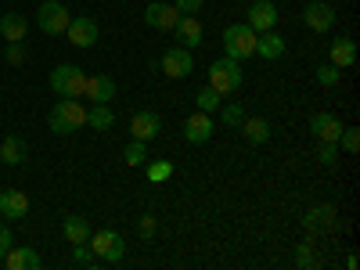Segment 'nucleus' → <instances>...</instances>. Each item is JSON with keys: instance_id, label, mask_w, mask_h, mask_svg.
<instances>
[{"instance_id": "nucleus-27", "label": "nucleus", "mask_w": 360, "mask_h": 270, "mask_svg": "<svg viewBox=\"0 0 360 270\" xmlns=\"http://www.w3.org/2000/svg\"><path fill=\"white\" fill-rule=\"evenodd\" d=\"M220 105H224V94H220V90H213V86H202L198 94H195V108H198V112H209V115H213Z\"/></svg>"}, {"instance_id": "nucleus-29", "label": "nucleus", "mask_w": 360, "mask_h": 270, "mask_svg": "<svg viewBox=\"0 0 360 270\" xmlns=\"http://www.w3.org/2000/svg\"><path fill=\"white\" fill-rule=\"evenodd\" d=\"M148 141H130L127 144V152H123V159H127V166H141V162H148V148H144Z\"/></svg>"}, {"instance_id": "nucleus-9", "label": "nucleus", "mask_w": 360, "mask_h": 270, "mask_svg": "<svg viewBox=\"0 0 360 270\" xmlns=\"http://www.w3.org/2000/svg\"><path fill=\"white\" fill-rule=\"evenodd\" d=\"M144 22L159 29V33H173V25L180 22V11L173 4H162V0H152V4L144 8Z\"/></svg>"}, {"instance_id": "nucleus-3", "label": "nucleus", "mask_w": 360, "mask_h": 270, "mask_svg": "<svg viewBox=\"0 0 360 270\" xmlns=\"http://www.w3.org/2000/svg\"><path fill=\"white\" fill-rule=\"evenodd\" d=\"M209 86L220 90V94H234V90L242 86V62H234V58H217V62L209 65Z\"/></svg>"}, {"instance_id": "nucleus-32", "label": "nucleus", "mask_w": 360, "mask_h": 270, "mask_svg": "<svg viewBox=\"0 0 360 270\" xmlns=\"http://www.w3.org/2000/svg\"><path fill=\"white\" fill-rule=\"evenodd\" d=\"M339 76H342V69H335L332 62L317 69V83H321V86H339Z\"/></svg>"}, {"instance_id": "nucleus-36", "label": "nucleus", "mask_w": 360, "mask_h": 270, "mask_svg": "<svg viewBox=\"0 0 360 270\" xmlns=\"http://www.w3.org/2000/svg\"><path fill=\"white\" fill-rule=\"evenodd\" d=\"M4 58H8L11 65H22L25 62V44H8V54Z\"/></svg>"}, {"instance_id": "nucleus-38", "label": "nucleus", "mask_w": 360, "mask_h": 270, "mask_svg": "<svg viewBox=\"0 0 360 270\" xmlns=\"http://www.w3.org/2000/svg\"><path fill=\"white\" fill-rule=\"evenodd\" d=\"M15 245V238H11V227H4L0 224V259H4V252Z\"/></svg>"}, {"instance_id": "nucleus-15", "label": "nucleus", "mask_w": 360, "mask_h": 270, "mask_svg": "<svg viewBox=\"0 0 360 270\" xmlns=\"http://www.w3.org/2000/svg\"><path fill=\"white\" fill-rule=\"evenodd\" d=\"M310 134H314L317 141H335V144H339V134H342L339 115H332V112H317V115H310Z\"/></svg>"}, {"instance_id": "nucleus-34", "label": "nucleus", "mask_w": 360, "mask_h": 270, "mask_svg": "<svg viewBox=\"0 0 360 270\" xmlns=\"http://www.w3.org/2000/svg\"><path fill=\"white\" fill-rule=\"evenodd\" d=\"M245 108L242 105H224V127H242Z\"/></svg>"}, {"instance_id": "nucleus-10", "label": "nucleus", "mask_w": 360, "mask_h": 270, "mask_svg": "<svg viewBox=\"0 0 360 270\" xmlns=\"http://www.w3.org/2000/svg\"><path fill=\"white\" fill-rule=\"evenodd\" d=\"M65 37H69L72 47H83V51H86V47H94V44H98V22H94V18H86V15H79V18L69 22Z\"/></svg>"}, {"instance_id": "nucleus-28", "label": "nucleus", "mask_w": 360, "mask_h": 270, "mask_svg": "<svg viewBox=\"0 0 360 270\" xmlns=\"http://www.w3.org/2000/svg\"><path fill=\"white\" fill-rule=\"evenodd\" d=\"M173 176V162L169 159H155V162H148V180L152 184H162V180Z\"/></svg>"}, {"instance_id": "nucleus-11", "label": "nucleus", "mask_w": 360, "mask_h": 270, "mask_svg": "<svg viewBox=\"0 0 360 270\" xmlns=\"http://www.w3.org/2000/svg\"><path fill=\"white\" fill-rule=\"evenodd\" d=\"M213 130H217V127H213V115L195 108V112L188 115V123H184V141H188V144H205L209 137H213Z\"/></svg>"}, {"instance_id": "nucleus-21", "label": "nucleus", "mask_w": 360, "mask_h": 270, "mask_svg": "<svg viewBox=\"0 0 360 270\" xmlns=\"http://www.w3.org/2000/svg\"><path fill=\"white\" fill-rule=\"evenodd\" d=\"M328 58H332L335 69H349V65L356 62V44H353L349 37H339V40H332V51H328Z\"/></svg>"}, {"instance_id": "nucleus-13", "label": "nucleus", "mask_w": 360, "mask_h": 270, "mask_svg": "<svg viewBox=\"0 0 360 270\" xmlns=\"http://www.w3.org/2000/svg\"><path fill=\"white\" fill-rule=\"evenodd\" d=\"M256 33H266V29H274L278 25V4L274 0H252V11H249V22Z\"/></svg>"}, {"instance_id": "nucleus-33", "label": "nucleus", "mask_w": 360, "mask_h": 270, "mask_svg": "<svg viewBox=\"0 0 360 270\" xmlns=\"http://www.w3.org/2000/svg\"><path fill=\"white\" fill-rule=\"evenodd\" d=\"M317 159H321L324 166H332V162L339 159V144H335V141H321V148H317Z\"/></svg>"}, {"instance_id": "nucleus-7", "label": "nucleus", "mask_w": 360, "mask_h": 270, "mask_svg": "<svg viewBox=\"0 0 360 270\" xmlns=\"http://www.w3.org/2000/svg\"><path fill=\"white\" fill-rule=\"evenodd\" d=\"M159 65H162V72L169 76V79H184V76H191V69H195V58H191V51L188 47H169L162 58H159Z\"/></svg>"}, {"instance_id": "nucleus-14", "label": "nucleus", "mask_w": 360, "mask_h": 270, "mask_svg": "<svg viewBox=\"0 0 360 270\" xmlns=\"http://www.w3.org/2000/svg\"><path fill=\"white\" fill-rule=\"evenodd\" d=\"M173 37H176V44H180V47L195 51V47L202 44V22H198L195 15H180V22L173 25Z\"/></svg>"}, {"instance_id": "nucleus-5", "label": "nucleus", "mask_w": 360, "mask_h": 270, "mask_svg": "<svg viewBox=\"0 0 360 270\" xmlns=\"http://www.w3.org/2000/svg\"><path fill=\"white\" fill-rule=\"evenodd\" d=\"M83 86H86V76L79 72V65H58L51 72V90L62 98H83Z\"/></svg>"}, {"instance_id": "nucleus-20", "label": "nucleus", "mask_w": 360, "mask_h": 270, "mask_svg": "<svg viewBox=\"0 0 360 270\" xmlns=\"http://www.w3.org/2000/svg\"><path fill=\"white\" fill-rule=\"evenodd\" d=\"M256 54L263 58V62H278V58L285 54V40L274 33V29H266V33H256Z\"/></svg>"}, {"instance_id": "nucleus-2", "label": "nucleus", "mask_w": 360, "mask_h": 270, "mask_svg": "<svg viewBox=\"0 0 360 270\" xmlns=\"http://www.w3.org/2000/svg\"><path fill=\"white\" fill-rule=\"evenodd\" d=\"M256 54V29L252 25H227L224 29V58L245 62Z\"/></svg>"}, {"instance_id": "nucleus-24", "label": "nucleus", "mask_w": 360, "mask_h": 270, "mask_svg": "<svg viewBox=\"0 0 360 270\" xmlns=\"http://www.w3.org/2000/svg\"><path fill=\"white\" fill-rule=\"evenodd\" d=\"M242 134H245L249 144H266L270 141V123H266V119H259V115L242 119Z\"/></svg>"}, {"instance_id": "nucleus-25", "label": "nucleus", "mask_w": 360, "mask_h": 270, "mask_svg": "<svg viewBox=\"0 0 360 270\" xmlns=\"http://www.w3.org/2000/svg\"><path fill=\"white\" fill-rule=\"evenodd\" d=\"M62 231H65V238L76 245V242H90V224L83 220V217H65V224H62Z\"/></svg>"}, {"instance_id": "nucleus-31", "label": "nucleus", "mask_w": 360, "mask_h": 270, "mask_svg": "<svg viewBox=\"0 0 360 270\" xmlns=\"http://www.w3.org/2000/svg\"><path fill=\"white\" fill-rule=\"evenodd\" d=\"M314 263H317V256H314L310 242H299V245H295V266H299V270H310Z\"/></svg>"}, {"instance_id": "nucleus-30", "label": "nucleus", "mask_w": 360, "mask_h": 270, "mask_svg": "<svg viewBox=\"0 0 360 270\" xmlns=\"http://www.w3.org/2000/svg\"><path fill=\"white\" fill-rule=\"evenodd\" d=\"M339 148L346 155H356V148H360V134H356V127H342V134H339Z\"/></svg>"}, {"instance_id": "nucleus-35", "label": "nucleus", "mask_w": 360, "mask_h": 270, "mask_svg": "<svg viewBox=\"0 0 360 270\" xmlns=\"http://www.w3.org/2000/svg\"><path fill=\"white\" fill-rule=\"evenodd\" d=\"M72 259H76V263H90V259H94V249H90L86 242H76V245H72Z\"/></svg>"}, {"instance_id": "nucleus-17", "label": "nucleus", "mask_w": 360, "mask_h": 270, "mask_svg": "<svg viewBox=\"0 0 360 270\" xmlns=\"http://www.w3.org/2000/svg\"><path fill=\"white\" fill-rule=\"evenodd\" d=\"M83 98H90L94 105H108V101L115 98V83H112V79H108L105 72H98V76H86Z\"/></svg>"}, {"instance_id": "nucleus-8", "label": "nucleus", "mask_w": 360, "mask_h": 270, "mask_svg": "<svg viewBox=\"0 0 360 270\" xmlns=\"http://www.w3.org/2000/svg\"><path fill=\"white\" fill-rule=\"evenodd\" d=\"M303 25L310 29V33H332V25H335V8L324 4V0H310V4L303 8Z\"/></svg>"}, {"instance_id": "nucleus-4", "label": "nucleus", "mask_w": 360, "mask_h": 270, "mask_svg": "<svg viewBox=\"0 0 360 270\" xmlns=\"http://www.w3.org/2000/svg\"><path fill=\"white\" fill-rule=\"evenodd\" d=\"M69 22H72V15H69V8L62 4V0H44V4L37 8V25L51 37H62L69 29Z\"/></svg>"}, {"instance_id": "nucleus-6", "label": "nucleus", "mask_w": 360, "mask_h": 270, "mask_svg": "<svg viewBox=\"0 0 360 270\" xmlns=\"http://www.w3.org/2000/svg\"><path fill=\"white\" fill-rule=\"evenodd\" d=\"M90 249H94V259H108V263H119L127 256V242H123V234L119 231H98V234H90Z\"/></svg>"}, {"instance_id": "nucleus-19", "label": "nucleus", "mask_w": 360, "mask_h": 270, "mask_svg": "<svg viewBox=\"0 0 360 270\" xmlns=\"http://www.w3.org/2000/svg\"><path fill=\"white\" fill-rule=\"evenodd\" d=\"M4 263H8V270H40V266H44L40 252H37V249H25V245H22V249L11 245V249L4 252Z\"/></svg>"}, {"instance_id": "nucleus-12", "label": "nucleus", "mask_w": 360, "mask_h": 270, "mask_svg": "<svg viewBox=\"0 0 360 270\" xmlns=\"http://www.w3.org/2000/svg\"><path fill=\"white\" fill-rule=\"evenodd\" d=\"M162 130V115L159 112H134V119H130V134H134V141H152L155 134Z\"/></svg>"}, {"instance_id": "nucleus-26", "label": "nucleus", "mask_w": 360, "mask_h": 270, "mask_svg": "<svg viewBox=\"0 0 360 270\" xmlns=\"http://www.w3.org/2000/svg\"><path fill=\"white\" fill-rule=\"evenodd\" d=\"M86 127H90V130H112V127H115L112 108H108V105H94V108L86 112Z\"/></svg>"}, {"instance_id": "nucleus-18", "label": "nucleus", "mask_w": 360, "mask_h": 270, "mask_svg": "<svg viewBox=\"0 0 360 270\" xmlns=\"http://www.w3.org/2000/svg\"><path fill=\"white\" fill-rule=\"evenodd\" d=\"M303 227L310 231V234H321V231H332L335 227V205H314L310 213L303 217Z\"/></svg>"}, {"instance_id": "nucleus-1", "label": "nucleus", "mask_w": 360, "mask_h": 270, "mask_svg": "<svg viewBox=\"0 0 360 270\" xmlns=\"http://www.w3.org/2000/svg\"><path fill=\"white\" fill-rule=\"evenodd\" d=\"M79 127H86V108L76 101V98H62L54 108H51V130L54 134H72V130H79Z\"/></svg>"}, {"instance_id": "nucleus-39", "label": "nucleus", "mask_w": 360, "mask_h": 270, "mask_svg": "<svg viewBox=\"0 0 360 270\" xmlns=\"http://www.w3.org/2000/svg\"><path fill=\"white\" fill-rule=\"evenodd\" d=\"M141 234H144V238L155 234V220H152V217H141Z\"/></svg>"}, {"instance_id": "nucleus-22", "label": "nucleus", "mask_w": 360, "mask_h": 270, "mask_svg": "<svg viewBox=\"0 0 360 270\" xmlns=\"http://www.w3.org/2000/svg\"><path fill=\"white\" fill-rule=\"evenodd\" d=\"M25 29H29V22L18 11H8L4 18H0V37H4L8 44H22L25 40Z\"/></svg>"}, {"instance_id": "nucleus-37", "label": "nucleus", "mask_w": 360, "mask_h": 270, "mask_svg": "<svg viewBox=\"0 0 360 270\" xmlns=\"http://www.w3.org/2000/svg\"><path fill=\"white\" fill-rule=\"evenodd\" d=\"M180 15H195V11H202V0H176L173 4Z\"/></svg>"}, {"instance_id": "nucleus-16", "label": "nucleus", "mask_w": 360, "mask_h": 270, "mask_svg": "<svg viewBox=\"0 0 360 270\" xmlns=\"http://www.w3.org/2000/svg\"><path fill=\"white\" fill-rule=\"evenodd\" d=\"M29 213V198L18 188H4L0 191V217L4 220H22Z\"/></svg>"}, {"instance_id": "nucleus-23", "label": "nucleus", "mask_w": 360, "mask_h": 270, "mask_svg": "<svg viewBox=\"0 0 360 270\" xmlns=\"http://www.w3.org/2000/svg\"><path fill=\"white\" fill-rule=\"evenodd\" d=\"M0 159H4L8 166H22L25 162V141L18 134L4 137V141H0Z\"/></svg>"}]
</instances>
